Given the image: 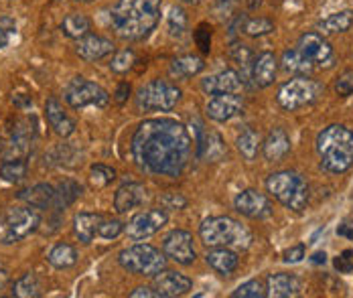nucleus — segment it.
I'll return each instance as SVG.
<instances>
[{"label": "nucleus", "instance_id": "nucleus-27", "mask_svg": "<svg viewBox=\"0 0 353 298\" xmlns=\"http://www.w3.org/2000/svg\"><path fill=\"white\" fill-rule=\"evenodd\" d=\"M19 199L25 201L29 207L47 209L55 201V189L51 185H47V183H39V185L31 187V189H27L23 193H19Z\"/></svg>", "mask_w": 353, "mask_h": 298}, {"label": "nucleus", "instance_id": "nucleus-25", "mask_svg": "<svg viewBox=\"0 0 353 298\" xmlns=\"http://www.w3.org/2000/svg\"><path fill=\"white\" fill-rule=\"evenodd\" d=\"M205 260L217 274H223V276L234 274L240 266V258L232 248H213L208 252Z\"/></svg>", "mask_w": 353, "mask_h": 298}, {"label": "nucleus", "instance_id": "nucleus-36", "mask_svg": "<svg viewBox=\"0 0 353 298\" xmlns=\"http://www.w3.org/2000/svg\"><path fill=\"white\" fill-rule=\"evenodd\" d=\"M27 171H29V164L27 160L23 158H12V160H6L2 167H0V177L8 183H21L25 177H27Z\"/></svg>", "mask_w": 353, "mask_h": 298}, {"label": "nucleus", "instance_id": "nucleus-15", "mask_svg": "<svg viewBox=\"0 0 353 298\" xmlns=\"http://www.w3.org/2000/svg\"><path fill=\"white\" fill-rule=\"evenodd\" d=\"M244 108V100L240 94H217L205 104V112L215 122H228L236 118Z\"/></svg>", "mask_w": 353, "mask_h": 298}, {"label": "nucleus", "instance_id": "nucleus-1", "mask_svg": "<svg viewBox=\"0 0 353 298\" xmlns=\"http://www.w3.org/2000/svg\"><path fill=\"white\" fill-rule=\"evenodd\" d=\"M191 136L187 128L171 118L144 120L137 128L130 150L137 167L148 175L176 179L191 160Z\"/></svg>", "mask_w": 353, "mask_h": 298}, {"label": "nucleus", "instance_id": "nucleus-7", "mask_svg": "<svg viewBox=\"0 0 353 298\" xmlns=\"http://www.w3.org/2000/svg\"><path fill=\"white\" fill-rule=\"evenodd\" d=\"M323 96V85L313 77L296 75L294 79L281 85L276 94V102L284 112H296L301 108L313 106Z\"/></svg>", "mask_w": 353, "mask_h": 298}, {"label": "nucleus", "instance_id": "nucleus-26", "mask_svg": "<svg viewBox=\"0 0 353 298\" xmlns=\"http://www.w3.org/2000/svg\"><path fill=\"white\" fill-rule=\"evenodd\" d=\"M353 25V10H341V12H333L325 19H321L317 23V33L325 35H337V33H345L350 31Z\"/></svg>", "mask_w": 353, "mask_h": 298}, {"label": "nucleus", "instance_id": "nucleus-11", "mask_svg": "<svg viewBox=\"0 0 353 298\" xmlns=\"http://www.w3.org/2000/svg\"><path fill=\"white\" fill-rule=\"evenodd\" d=\"M41 224V215L35 211V207H14L8 211L6 215V233L2 237L4 244H14L25 240L27 235H31Z\"/></svg>", "mask_w": 353, "mask_h": 298}, {"label": "nucleus", "instance_id": "nucleus-51", "mask_svg": "<svg viewBox=\"0 0 353 298\" xmlns=\"http://www.w3.org/2000/svg\"><path fill=\"white\" fill-rule=\"evenodd\" d=\"M8 39H10V31H6V29L0 27V49H4L8 45Z\"/></svg>", "mask_w": 353, "mask_h": 298}, {"label": "nucleus", "instance_id": "nucleus-48", "mask_svg": "<svg viewBox=\"0 0 353 298\" xmlns=\"http://www.w3.org/2000/svg\"><path fill=\"white\" fill-rule=\"evenodd\" d=\"M128 96H130V85L124 81V83H120L118 85V89H116V104H124L126 100H128Z\"/></svg>", "mask_w": 353, "mask_h": 298}, {"label": "nucleus", "instance_id": "nucleus-40", "mask_svg": "<svg viewBox=\"0 0 353 298\" xmlns=\"http://www.w3.org/2000/svg\"><path fill=\"white\" fill-rule=\"evenodd\" d=\"M167 23H169V33H171V37L181 39L185 35V31H187V14H185V10H183L181 6H173V8H171Z\"/></svg>", "mask_w": 353, "mask_h": 298}, {"label": "nucleus", "instance_id": "nucleus-52", "mask_svg": "<svg viewBox=\"0 0 353 298\" xmlns=\"http://www.w3.org/2000/svg\"><path fill=\"white\" fill-rule=\"evenodd\" d=\"M337 233H339V235H345V237H350V240H353V229L347 224L341 225V227L337 229Z\"/></svg>", "mask_w": 353, "mask_h": 298}, {"label": "nucleus", "instance_id": "nucleus-8", "mask_svg": "<svg viewBox=\"0 0 353 298\" xmlns=\"http://www.w3.org/2000/svg\"><path fill=\"white\" fill-rule=\"evenodd\" d=\"M165 258V252L157 250L150 244H134L118 254L120 266L137 276H157L167 266Z\"/></svg>", "mask_w": 353, "mask_h": 298}, {"label": "nucleus", "instance_id": "nucleus-47", "mask_svg": "<svg viewBox=\"0 0 353 298\" xmlns=\"http://www.w3.org/2000/svg\"><path fill=\"white\" fill-rule=\"evenodd\" d=\"M165 203H167L171 209H183V207L187 205V199H185V197H181L179 193H176V197H175V193H171V195H167V197H165Z\"/></svg>", "mask_w": 353, "mask_h": 298}, {"label": "nucleus", "instance_id": "nucleus-14", "mask_svg": "<svg viewBox=\"0 0 353 298\" xmlns=\"http://www.w3.org/2000/svg\"><path fill=\"white\" fill-rule=\"evenodd\" d=\"M234 207L238 213L246 215L250 220H266L274 211L270 199L264 193H258L254 189H246L238 193V197L234 199Z\"/></svg>", "mask_w": 353, "mask_h": 298}, {"label": "nucleus", "instance_id": "nucleus-21", "mask_svg": "<svg viewBox=\"0 0 353 298\" xmlns=\"http://www.w3.org/2000/svg\"><path fill=\"white\" fill-rule=\"evenodd\" d=\"M75 51L83 61L92 63V61H100V59L108 57L114 51V43L110 39L100 37V35H85L77 41Z\"/></svg>", "mask_w": 353, "mask_h": 298}, {"label": "nucleus", "instance_id": "nucleus-56", "mask_svg": "<svg viewBox=\"0 0 353 298\" xmlns=\"http://www.w3.org/2000/svg\"><path fill=\"white\" fill-rule=\"evenodd\" d=\"M75 2H83V4H90V2H94V0H75Z\"/></svg>", "mask_w": 353, "mask_h": 298}, {"label": "nucleus", "instance_id": "nucleus-43", "mask_svg": "<svg viewBox=\"0 0 353 298\" xmlns=\"http://www.w3.org/2000/svg\"><path fill=\"white\" fill-rule=\"evenodd\" d=\"M122 231H124V224H120L118 220H104V224L100 225L98 235L104 240H116Z\"/></svg>", "mask_w": 353, "mask_h": 298}, {"label": "nucleus", "instance_id": "nucleus-6", "mask_svg": "<svg viewBox=\"0 0 353 298\" xmlns=\"http://www.w3.org/2000/svg\"><path fill=\"white\" fill-rule=\"evenodd\" d=\"M268 193L290 211H303L309 203L311 191L307 181L294 171H279L266 179Z\"/></svg>", "mask_w": 353, "mask_h": 298}, {"label": "nucleus", "instance_id": "nucleus-19", "mask_svg": "<svg viewBox=\"0 0 353 298\" xmlns=\"http://www.w3.org/2000/svg\"><path fill=\"white\" fill-rule=\"evenodd\" d=\"M148 199V191L141 183H126L122 185L116 195H114V209L118 213H128L137 207H141L142 203Z\"/></svg>", "mask_w": 353, "mask_h": 298}, {"label": "nucleus", "instance_id": "nucleus-41", "mask_svg": "<svg viewBox=\"0 0 353 298\" xmlns=\"http://www.w3.org/2000/svg\"><path fill=\"white\" fill-rule=\"evenodd\" d=\"M116 179V171L106 164H94L92 167V183L96 187H108Z\"/></svg>", "mask_w": 353, "mask_h": 298}, {"label": "nucleus", "instance_id": "nucleus-35", "mask_svg": "<svg viewBox=\"0 0 353 298\" xmlns=\"http://www.w3.org/2000/svg\"><path fill=\"white\" fill-rule=\"evenodd\" d=\"M79 195H81V185H77L75 181L68 179V181L59 183V187L55 189V201H53V205L57 209H65V207H70Z\"/></svg>", "mask_w": 353, "mask_h": 298}, {"label": "nucleus", "instance_id": "nucleus-13", "mask_svg": "<svg viewBox=\"0 0 353 298\" xmlns=\"http://www.w3.org/2000/svg\"><path fill=\"white\" fill-rule=\"evenodd\" d=\"M163 252L167 258H171L181 266H191L197 258V252L193 246V235L185 229H173L165 235Z\"/></svg>", "mask_w": 353, "mask_h": 298}, {"label": "nucleus", "instance_id": "nucleus-38", "mask_svg": "<svg viewBox=\"0 0 353 298\" xmlns=\"http://www.w3.org/2000/svg\"><path fill=\"white\" fill-rule=\"evenodd\" d=\"M232 297L234 298H264V297H268V292H266V282H262V280H258V278H254V280H248V282H244L242 286H238V288L232 292Z\"/></svg>", "mask_w": 353, "mask_h": 298}, {"label": "nucleus", "instance_id": "nucleus-30", "mask_svg": "<svg viewBox=\"0 0 353 298\" xmlns=\"http://www.w3.org/2000/svg\"><path fill=\"white\" fill-rule=\"evenodd\" d=\"M236 147H238L240 154H242L246 160H254V158L258 156V150L262 147V138H260V134H258L254 128H248L246 126V128L238 134Z\"/></svg>", "mask_w": 353, "mask_h": 298}, {"label": "nucleus", "instance_id": "nucleus-23", "mask_svg": "<svg viewBox=\"0 0 353 298\" xmlns=\"http://www.w3.org/2000/svg\"><path fill=\"white\" fill-rule=\"evenodd\" d=\"M290 152V136L284 128H272L264 142H262V154L268 162H281L284 156Z\"/></svg>", "mask_w": 353, "mask_h": 298}, {"label": "nucleus", "instance_id": "nucleus-17", "mask_svg": "<svg viewBox=\"0 0 353 298\" xmlns=\"http://www.w3.org/2000/svg\"><path fill=\"white\" fill-rule=\"evenodd\" d=\"M201 89L208 96H217V94H240L244 89V81L238 72L225 70L219 74L210 75L208 79L201 81Z\"/></svg>", "mask_w": 353, "mask_h": 298}, {"label": "nucleus", "instance_id": "nucleus-42", "mask_svg": "<svg viewBox=\"0 0 353 298\" xmlns=\"http://www.w3.org/2000/svg\"><path fill=\"white\" fill-rule=\"evenodd\" d=\"M335 92L341 98H347L353 94V70H345L335 81Z\"/></svg>", "mask_w": 353, "mask_h": 298}, {"label": "nucleus", "instance_id": "nucleus-57", "mask_svg": "<svg viewBox=\"0 0 353 298\" xmlns=\"http://www.w3.org/2000/svg\"><path fill=\"white\" fill-rule=\"evenodd\" d=\"M219 2H225V0H219Z\"/></svg>", "mask_w": 353, "mask_h": 298}, {"label": "nucleus", "instance_id": "nucleus-39", "mask_svg": "<svg viewBox=\"0 0 353 298\" xmlns=\"http://www.w3.org/2000/svg\"><path fill=\"white\" fill-rule=\"evenodd\" d=\"M137 63V55L132 49H124V51H118L114 57H112V63H110V70L114 74H126L134 67Z\"/></svg>", "mask_w": 353, "mask_h": 298}, {"label": "nucleus", "instance_id": "nucleus-32", "mask_svg": "<svg viewBox=\"0 0 353 298\" xmlns=\"http://www.w3.org/2000/svg\"><path fill=\"white\" fill-rule=\"evenodd\" d=\"M47 262L57 268V270H65L71 268L77 262V250L71 244H57L51 248V252L47 254Z\"/></svg>", "mask_w": 353, "mask_h": 298}, {"label": "nucleus", "instance_id": "nucleus-4", "mask_svg": "<svg viewBox=\"0 0 353 298\" xmlns=\"http://www.w3.org/2000/svg\"><path fill=\"white\" fill-rule=\"evenodd\" d=\"M315 149L323 171L343 175L353 167V130L341 124H331L319 132Z\"/></svg>", "mask_w": 353, "mask_h": 298}, {"label": "nucleus", "instance_id": "nucleus-44", "mask_svg": "<svg viewBox=\"0 0 353 298\" xmlns=\"http://www.w3.org/2000/svg\"><path fill=\"white\" fill-rule=\"evenodd\" d=\"M195 43L203 53L212 51V29H208V25H199L195 31Z\"/></svg>", "mask_w": 353, "mask_h": 298}, {"label": "nucleus", "instance_id": "nucleus-18", "mask_svg": "<svg viewBox=\"0 0 353 298\" xmlns=\"http://www.w3.org/2000/svg\"><path fill=\"white\" fill-rule=\"evenodd\" d=\"M279 72V61L274 57V53L270 51H262L260 55H254L252 61V85L254 87H268L274 83Z\"/></svg>", "mask_w": 353, "mask_h": 298}, {"label": "nucleus", "instance_id": "nucleus-22", "mask_svg": "<svg viewBox=\"0 0 353 298\" xmlns=\"http://www.w3.org/2000/svg\"><path fill=\"white\" fill-rule=\"evenodd\" d=\"M303 290L301 280L294 274H270L266 278V292L270 298H292L299 297Z\"/></svg>", "mask_w": 353, "mask_h": 298}, {"label": "nucleus", "instance_id": "nucleus-10", "mask_svg": "<svg viewBox=\"0 0 353 298\" xmlns=\"http://www.w3.org/2000/svg\"><path fill=\"white\" fill-rule=\"evenodd\" d=\"M65 102L75 110L85 108V106L106 108L110 104V96L102 85L85 79V77H73V81L65 89Z\"/></svg>", "mask_w": 353, "mask_h": 298}, {"label": "nucleus", "instance_id": "nucleus-49", "mask_svg": "<svg viewBox=\"0 0 353 298\" xmlns=\"http://www.w3.org/2000/svg\"><path fill=\"white\" fill-rule=\"evenodd\" d=\"M130 298H159V292L148 288V286H141V288L130 292Z\"/></svg>", "mask_w": 353, "mask_h": 298}, {"label": "nucleus", "instance_id": "nucleus-9", "mask_svg": "<svg viewBox=\"0 0 353 298\" xmlns=\"http://www.w3.org/2000/svg\"><path fill=\"white\" fill-rule=\"evenodd\" d=\"M181 100V89L169 79H152L142 85L137 96L141 112H171Z\"/></svg>", "mask_w": 353, "mask_h": 298}, {"label": "nucleus", "instance_id": "nucleus-3", "mask_svg": "<svg viewBox=\"0 0 353 298\" xmlns=\"http://www.w3.org/2000/svg\"><path fill=\"white\" fill-rule=\"evenodd\" d=\"M335 51L321 33H305L283 55V70L292 75L311 77L335 65Z\"/></svg>", "mask_w": 353, "mask_h": 298}, {"label": "nucleus", "instance_id": "nucleus-28", "mask_svg": "<svg viewBox=\"0 0 353 298\" xmlns=\"http://www.w3.org/2000/svg\"><path fill=\"white\" fill-rule=\"evenodd\" d=\"M205 70V61L197 55H181L173 59L171 63V75L176 79H189V77H195Z\"/></svg>", "mask_w": 353, "mask_h": 298}, {"label": "nucleus", "instance_id": "nucleus-5", "mask_svg": "<svg viewBox=\"0 0 353 298\" xmlns=\"http://www.w3.org/2000/svg\"><path fill=\"white\" fill-rule=\"evenodd\" d=\"M199 237L210 248H232V250H246L254 240L252 231L246 225L228 215L205 220L199 227Z\"/></svg>", "mask_w": 353, "mask_h": 298}, {"label": "nucleus", "instance_id": "nucleus-37", "mask_svg": "<svg viewBox=\"0 0 353 298\" xmlns=\"http://www.w3.org/2000/svg\"><path fill=\"white\" fill-rule=\"evenodd\" d=\"M274 29H276L274 23L270 19H264V17L242 21V33L248 37H264V35H270Z\"/></svg>", "mask_w": 353, "mask_h": 298}, {"label": "nucleus", "instance_id": "nucleus-34", "mask_svg": "<svg viewBox=\"0 0 353 298\" xmlns=\"http://www.w3.org/2000/svg\"><path fill=\"white\" fill-rule=\"evenodd\" d=\"M12 297L19 298H39L41 297V282L33 272L21 276L12 284Z\"/></svg>", "mask_w": 353, "mask_h": 298}, {"label": "nucleus", "instance_id": "nucleus-16", "mask_svg": "<svg viewBox=\"0 0 353 298\" xmlns=\"http://www.w3.org/2000/svg\"><path fill=\"white\" fill-rule=\"evenodd\" d=\"M191 286H193V282L189 276L173 272V270H161L154 276V290L163 298L183 297L191 290Z\"/></svg>", "mask_w": 353, "mask_h": 298}, {"label": "nucleus", "instance_id": "nucleus-29", "mask_svg": "<svg viewBox=\"0 0 353 298\" xmlns=\"http://www.w3.org/2000/svg\"><path fill=\"white\" fill-rule=\"evenodd\" d=\"M90 29H92V21L85 17V14H79V12H73V14H68L61 23V31L63 35L70 39H83L85 35H90Z\"/></svg>", "mask_w": 353, "mask_h": 298}, {"label": "nucleus", "instance_id": "nucleus-20", "mask_svg": "<svg viewBox=\"0 0 353 298\" xmlns=\"http://www.w3.org/2000/svg\"><path fill=\"white\" fill-rule=\"evenodd\" d=\"M45 116H47V122H49V126L53 128V132L57 136L68 138V136H71L75 132V120L65 114L61 102L57 98H49L47 100V104H45Z\"/></svg>", "mask_w": 353, "mask_h": 298}, {"label": "nucleus", "instance_id": "nucleus-2", "mask_svg": "<svg viewBox=\"0 0 353 298\" xmlns=\"http://www.w3.org/2000/svg\"><path fill=\"white\" fill-rule=\"evenodd\" d=\"M161 21V0H120L110 10L114 33L126 41L146 39Z\"/></svg>", "mask_w": 353, "mask_h": 298}, {"label": "nucleus", "instance_id": "nucleus-54", "mask_svg": "<svg viewBox=\"0 0 353 298\" xmlns=\"http://www.w3.org/2000/svg\"><path fill=\"white\" fill-rule=\"evenodd\" d=\"M6 280H8V274H6L4 270H0V290L4 288V284H6Z\"/></svg>", "mask_w": 353, "mask_h": 298}, {"label": "nucleus", "instance_id": "nucleus-24", "mask_svg": "<svg viewBox=\"0 0 353 298\" xmlns=\"http://www.w3.org/2000/svg\"><path fill=\"white\" fill-rule=\"evenodd\" d=\"M104 220L106 217L100 213H77L73 217V233L77 235L79 242L90 244L98 235L100 225L104 224Z\"/></svg>", "mask_w": 353, "mask_h": 298}, {"label": "nucleus", "instance_id": "nucleus-46", "mask_svg": "<svg viewBox=\"0 0 353 298\" xmlns=\"http://www.w3.org/2000/svg\"><path fill=\"white\" fill-rule=\"evenodd\" d=\"M303 258H305V244H296L283 252L284 264H299Z\"/></svg>", "mask_w": 353, "mask_h": 298}, {"label": "nucleus", "instance_id": "nucleus-53", "mask_svg": "<svg viewBox=\"0 0 353 298\" xmlns=\"http://www.w3.org/2000/svg\"><path fill=\"white\" fill-rule=\"evenodd\" d=\"M313 264H325L327 262V254L325 252H317V254H313Z\"/></svg>", "mask_w": 353, "mask_h": 298}, {"label": "nucleus", "instance_id": "nucleus-45", "mask_svg": "<svg viewBox=\"0 0 353 298\" xmlns=\"http://www.w3.org/2000/svg\"><path fill=\"white\" fill-rule=\"evenodd\" d=\"M333 266H335V270L339 272V274H352L353 272V252L352 250H345L341 256H337L335 262H333Z\"/></svg>", "mask_w": 353, "mask_h": 298}, {"label": "nucleus", "instance_id": "nucleus-50", "mask_svg": "<svg viewBox=\"0 0 353 298\" xmlns=\"http://www.w3.org/2000/svg\"><path fill=\"white\" fill-rule=\"evenodd\" d=\"M0 27L12 33V31H14V21H12L10 17H4V14H0Z\"/></svg>", "mask_w": 353, "mask_h": 298}, {"label": "nucleus", "instance_id": "nucleus-12", "mask_svg": "<svg viewBox=\"0 0 353 298\" xmlns=\"http://www.w3.org/2000/svg\"><path fill=\"white\" fill-rule=\"evenodd\" d=\"M169 222V215L165 209H148L142 211L139 215H134L128 225H124V233L132 240V242H142L148 240L150 235H154L157 231H161Z\"/></svg>", "mask_w": 353, "mask_h": 298}, {"label": "nucleus", "instance_id": "nucleus-55", "mask_svg": "<svg viewBox=\"0 0 353 298\" xmlns=\"http://www.w3.org/2000/svg\"><path fill=\"white\" fill-rule=\"evenodd\" d=\"M183 2H187V4H199L201 0H183Z\"/></svg>", "mask_w": 353, "mask_h": 298}, {"label": "nucleus", "instance_id": "nucleus-33", "mask_svg": "<svg viewBox=\"0 0 353 298\" xmlns=\"http://www.w3.org/2000/svg\"><path fill=\"white\" fill-rule=\"evenodd\" d=\"M230 57L236 61V65L242 70L240 72V77H242V81L248 83V81H252V61H254V53L244 47V45H240V43H234V47L230 49Z\"/></svg>", "mask_w": 353, "mask_h": 298}, {"label": "nucleus", "instance_id": "nucleus-31", "mask_svg": "<svg viewBox=\"0 0 353 298\" xmlns=\"http://www.w3.org/2000/svg\"><path fill=\"white\" fill-rule=\"evenodd\" d=\"M225 152H228V150H225V145H223L221 136L215 134V132L205 134V138L199 140V156L205 158L208 162H217V160H221V158L225 156Z\"/></svg>", "mask_w": 353, "mask_h": 298}]
</instances>
